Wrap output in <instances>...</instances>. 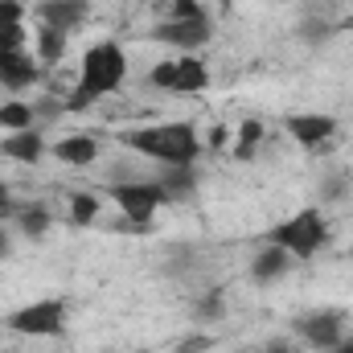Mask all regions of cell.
I'll use <instances>...</instances> for the list:
<instances>
[{"mask_svg": "<svg viewBox=\"0 0 353 353\" xmlns=\"http://www.w3.org/2000/svg\"><path fill=\"white\" fill-rule=\"evenodd\" d=\"M17 226H21L25 239H41V234L54 226V218H50L46 205H25V210H17Z\"/></svg>", "mask_w": 353, "mask_h": 353, "instance_id": "16", "label": "cell"}, {"mask_svg": "<svg viewBox=\"0 0 353 353\" xmlns=\"http://www.w3.org/2000/svg\"><path fill=\"white\" fill-rule=\"evenodd\" d=\"M300 33H304L308 41H321V37H325V25H321V21H304V25H300Z\"/></svg>", "mask_w": 353, "mask_h": 353, "instance_id": "27", "label": "cell"}, {"mask_svg": "<svg viewBox=\"0 0 353 353\" xmlns=\"http://www.w3.org/2000/svg\"><path fill=\"white\" fill-rule=\"evenodd\" d=\"M341 29H353V12H350V21H345V25H341Z\"/></svg>", "mask_w": 353, "mask_h": 353, "instance_id": "33", "label": "cell"}, {"mask_svg": "<svg viewBox=\"0 0 353 353\" xmlns=\"http://www.w3.org/2000/svg\"><path fill=\"white\" fill-rule=\"evenodd\" d=\"M161 185H165L169 201H181V197H189V193L197 189V176H193V165H176V169H169V173L161 176Z\"/></svg>", "mask_w": 353, "mask_h": 353, "instance_id": "17", "label": "cell"}, {"mask_svg": "<svg viewBox=\"0 0 353 353\" xmlns=\"http://www.w3.org/2000/svg\"><path fill=\"white\" fill-rule=\"evenodd\" d=\"M288 267H292V255H288L283 247L267 243L263 251L255 255V263H251V279H255V283H275V279L288 275Z\"/></svg>", "mask_w": 353, "mask_h": 353, "instance_id": "14", "label": "cell"}, {"mask_svg": "<svg viewBox=\"0 0 353 353\" xmlns=\"http://www.w3.org/2000/svg\"><path fill=\"white\" fill-rule=\"evenodd\" d=\"M8 255H12V239L0 230V259H8Z\"/></svg>", "mask_w": 353, "mask_h": 353, "instance_id": "31", "label": "cell"}, {"mask_svg": "<svg viewBox=\"0 0 353 353\" xmlns=\"http://www.w3.org/2000/svg\"><path fill=\"white\" fill-rule=\"evenodd\" d=\"M267 243L283 247L292 259H312V255H321V251L329 247V222H325L321 210H300V214L283 218V222L267 234Z\"/></svg>", "mask_w": 353, "mask_h": 353, "instance_id": "2", "label": "cell"}, {"mask_svg": "<svg viewBox=\"0 0 353 353\" xmlns=\"http://www.w3.org/2000/svg\"><path fill=\"white\" fill-rule=\"evenodd\" d=\"M41 152H46V140H41V132H37V128L8 132V136L0 140V157H4V161H17V165H37V161H41Z\"/></svg>", "mask_w": 353, "mask_h": 353, "instance_id": "12", "label": "cell"}, {"mask_svg": "<svg viewBox=\"0 0 353 353\" xmlns=\"http://www.w3.org/2000/svg\"><path fill=\"white\" fill-rule=\"evenodd\" d=\"M17 214V205H12V193H8V185L0 181V218H12Z\"/></svg>", "mask_w": 353, "mask_h": 353, "instance_id": "26", "label": "cell"}, {"mask_svg": "<svg viewBox=\"0 0 353 353\" xmlns=\"http://www.w3.org/2000/svg\"><path fill=\"white\" fill-rule=\"evenodd\" d=\"M259 144H263V123L259 119H243V128L234 136V157L239 161H251L259 152Z\"/></svg>", "mask_w": 353, "mask_h": 353, "instance_id": "18", "label": "cell"}, {"mask_svg": "<svg viewBox=\"0 0 353 353\" xmlns=\"http://www.w3.org/2000/svg\"><path fill=\"white\" fill-rule=\"evenodd\" d=\"M329 353H353V337H345V341H341L337 350H329Z\"/></svg>", "mask_w": 353, "mask_h": 353, "instance_id": "32", "label": "cell"}, {"mask_svg": "<svg viewBox=\"0 0 353 353\" xmlns=\"http://www.w3.org/2000/svg\"><path fill=\"white\" fill-rule=\"evenodd\" d=\"M119 144L157 161V165H193L201 157V136L193 132V123H152V128H128L119 132Z\"/></svg>", "mask_w": 353, "mask_h": 353, "instance_id": "1", "label": "cell"}, {"mask_svg": "<svg viewBox=\"0 0 353 353\" xmlns=\"http://www.w3.org/2000/svg\"><path fill=\"white\" fill-rule=\"evenodd\" d=\"M90 103H94V99H90L87 90H83V87H74V94H70V99H66L62 107H66V111H87Z\"/></svg>", "mask_w": 353, "mask_h": 353, "instance_id": "25", "label": "cell"}, {"mask_svg": "<svg viewBox=\"0 0 353 353\" xmlns=\"http://www.w3.org/2000/svg\"><path fill=\"white\" fill-rule=\"evenodd\" d=\"M263 353H296V345H288V341H271Z\"/></svg>", "mask_w": 353, "mask_h": 353, "instance_id": "29", "label": "cell"}, {"mask_svg": "<svg viewBox=\"0 0 353 353\" xmlns=\"http://www.w3.org/2000/svg\"><path fill=\"white\" fill-rule=\"evenodd\" d=\"M87 8H90L87 0H41L37 4V17H41V25L70 33V29H79L87 21Z\"/></svg>", "mask_w": 353, "mask_h": 353, "instance_id": "11", "label": "cell"}, {"mask_svg": "<svg viewBox=\"0 0 353 353\" xmlns=\"http://www.w3.org/2000/svg\"><path fill=\"white\" fill-rule=\"evenodd\" d=\"M222 316H226V308H222V296L218 292H210V296L197 300V321H222Z\"/></svg>", "mask_w": 353, "mask_h": 353, "instance_id": "21", "label": "cell"}, {"mask_svg": "<svg viewBox=\"0 0 353 353\" xmlns=\"http://www.w3.org/2000/svg\"><path fill=\"white\" fill-rule=\"evenodd\" d=\"M99 218V197L94 193H74L70 197V222L74 226H90Z\"/></svg>", "mask_w": 353, "mask_h": 353, "instance_id": "20", "label": "cell"}, {"mask_svg": "<svg viewBox=\"0 0 353 353\" xmlns=\"http://www.w3.org/2000/svg\"><path fill=\"white\" fill-rule=\"evenodd\" d=\"M37 58H29L25 50H0V87L4 90H25L37 83Z\"/></svg>", "mask_w": 353, "mask_h": 353, "instance_id": "10", "label": "cell"}, {"mask_svg": "<svg viewBox=\"0 0 353 353\" xmlns=\"http://www.w3.org/2000/svg\"><path fill=\"white\" fill-rule=\"evenodd\" d=\"M8 329L21 337H58L66 329V304L62 300H33L17 312H8Z\"/></svg>", "mask_w": 353, "mask_h": 353, "instance_id": "6", "label": "cell"}, {"mask_svg": "<svg viewBox=\"0 0 353 353\" xmlns=\"http://www.w3.org/2000/svg\"><path fill=\"white\" fill-rule=\"evenodd\" d=\"M33 107L29 103H21V99H12V103H0V128L4 132H25V128H33Z\"/></svg>", "mask_w": 353, "mask_h": 353, "instance_id": "19", "label": "cell"}, {"mask_svg": "<svg viewBox=\"0 0 353 353\" xmlns=\"http://www.w3.org/2000/svg\"><path fill=\"white\" fill-rule=\"evenodd\" d=\"M148 83L157 90H173V94H201L210 87V70L197 54H181L173 62H157Z\"/></svg>", "mask_w": 353, "mask_h": 353, "instance_id": "5", "label": "cell"}, {"mask_svg": "<svg viewBox=\"0 0 353 353\" xmlns=\"http://www.w3.org/2000/svg\"><path fill=\"white\" fill-rule=\"evenodd\" d=\"M193 17H205V8L197 0H173L169 4V21H193Z\"/></svg>", "mask_w": 353, "mask_h": 353, "instance_id": "23", "label": "cell"}, {"mask_svg": "<svg viewBox=\"0 0 353 353\" xmlns=\"http://www.w3.org/2000/svg\"><path fill=\"white\" fill-rule=\"evenodd\" d=\"M271 4H288V0H271Z\"/></svg>", "mask_w": 353, "mask_h": 353, "instance_id": "34", "label": "cell"}, {"mask_svg": "<svg viewBox=\"0 0 353 353\" xmlns=\"http://www.w3.org/2000/svg\"><path fill=\"white\" fill-rule=\"evenodd\" d=\"M283 132L292 136V144L316 148V144L337 136V119L325 115V111H292V115H283Z\"/></svg>", "mask_w": 353, "mask_h": 353, "instance_id": "8", "label": "cell"}, {"mask_svg": "<svg viewBox=\"0 0 353 353\" xmlns=\"http://www.w3.org/2000/svg\"><path fill=\"white\" fill-rule=\"evenodd\" d=\"M25 46H29L25 25H0V50H25Z\"/></svg>", "mask_w": 353, "mask_h": 353, "instance_id": "22", "label": "cell"}, {"mask_svg": "<svg viewBox=\"0 0 353 353\" xmlns=\"http://www.w3.org/2000/svg\"><path fill=\"white\" fill-rule=\"evenodd\" d=\"M350 321H345V312H333V308H325V312H308V316H296V325H292V333L300 337V345H308V350H337L350 333Z\"/></svg>", "mask_w": 353, "mask_h": 353, "instance_id": "7", "label": "cell"}, {"mask_svg": "<svg viewBox=\"0 0 353 353\" xmlns=\"http://www.w3.org/2000/svg\"><path fill=\"white\" fill-rule=\"evenodd\" d=\"M107 193H111V201L119 205V214L128 218V222H152V214L169 201V193H165V185L161 181H107Z\"/></svg>", "mask_w": 353, "mask_h": 353, "instance_id": "4", "label": "cell"}, {"mask_svg": "<svg viewBox=\"0 0 353 353\" xmlns=\"http://www.w3.org/2000/svg\"><path fill=\"white\" fill-rule=\"evenodd\" d=\"M337 193H345V181H329L325 185V197H337Z\"/></svg>", "mask_w": 353, "mask_h": 353, "instance_id": "30", "label": "cell"}, {"mask_svg": "<svg viewBox=\"0 0 353 353\" xmlns=\"http://www.w3.org/2000/svg\"><path fill=\"white\" fill-rule=\"evenodd\" d=\"M54 157H58L62 165L87 169V165L99 161V140H94V136H62V140L54 144Z\"/></svg>", "mask_w": 353, "mask_h": 353, "instance_id": "13", "label": "cell"}, {"mask_svg": "<svg viewBox=\"0 0 353 353\" xmlns=\"http://www.w3.org/2000/svg\"><path fill=\"white\" fill-rule=\"evenodd\" d=\"M25 21V4L21 0H0V25H21Z\"/></svg>", "mask_w": 353, "mask_h": 353, "instance_id": "24", "label": "cell"}, {"mask_svg": "<svg viewBox=\"0 0 353 353\" xmlns=\"http://www.w3.org/2000/svg\"><path fill=\"white\" fill-rule=\"evenodd\" d=\"M210 37H214V21H210V17H193V21H165V25H157V29H152V41H161V46H176L181 54L201 50Z\"/></svg>", "mask_w": 353, "mask_h": 353, "instance_id": "9", "label": "cell"}, {"mask_svg": "<svg viewBox=\"0 0 353 353\" xmlns=\"http://www.w3.org/2000/svg\"><path fill=\"white\" fill-rule=\"evenodd\" d=\"M128 79V54L115 46V41H99L83 54V66H79V87L87 90L90 99H103V94H115Z\"/></svg>", "mask_w": 353, "mask_h": 353, "instance_id": "3", "label": "cell"}, {"mask_svg": "<svg viewBox=\"0 0 353 353\" xmlns=\"http://www.w3.org/2000/svg\"><path fill=\"white\" fill-rule=\"evenodd\" d=\"M33 46H37V66H58V62L66 58V33H62V29L41 25Z\"/></svg>", "mask_w": 353, "mask_h": 353, "instance_id": "15", "label": "cell"}, {"mask_svg": "<svg viewBox=\"0 0 353 353\" xmlns=\"http://www.w3.org/2000/svg\"><path fill=\"white\" fill-rule=\"evenodd\" d=\"M210 148H226V128H214L210 132Z\"/></svg>", "mask_w": 353, "mask_h": 353, "instance_id": "28", "label": "cell"}]
</instances>
